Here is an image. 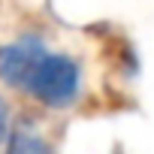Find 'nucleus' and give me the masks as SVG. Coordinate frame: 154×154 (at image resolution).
<instances>
[{
  "instance_id": "obj_1",
  "label": "nucleus",
  "mask_w": 154,
  "mask_h": 154,
  "mask_svg": "<svg viewBox=\"0 0 154 154\" xmlns=\"http://www.w3.org/2000/svg\"><path fill=\"white\" fill-rule=\"evenodd\" d=\"M82 85H85V69L79 57L63 51H45L30 79L27 94L45 109H69L82 97Z\"/></svg>"
},
{
  "instance_id": "obj_2",
  "label": "nucleus",
  "mask_w": 154,
  "mask_h": 154,
  "mask_svg": "<svg viewBox=\"0 0 154 154\" xmlns=\"http://www.w3.org/2000/svg\"><path fill=\"white\" fill-rule=\"evenodd\" d=\"M45 51H48V45L36 33H24L12 42H3L0 45V82L27 94L30 79H33Z\"/></svg>"
},
{
  "instance_id": "obj_3",
  "label": "nucleus",
  "mask_w": 154,
  "mask_h": 154,
  "mask_svg": "<svg viewBox=\"0 0 154 154\" xmlns=\"http://www.w3.org/2000/svg\"><path fill=\"white\" fill-rule=\"evenodd\" d=\"M6 154H54V148L39 130H33L30 124H18L6 139Z\"/></svg>"
},
{
  "instance_id": "obj_4",
  "label": "nucleus",
  "mask_w": 154,
  "mask_h": 154,
  "mask_svg": "<svg viewBox=\"0 0 154 154\" xmlns=\"http://www.w3.org/2000/svg\"><path fill=\"white\" fill-rule=\"evenodd\" d=\"M12 133V115H9V103L0 97V142H6Z\"/></svg>"
}]
</instances>
